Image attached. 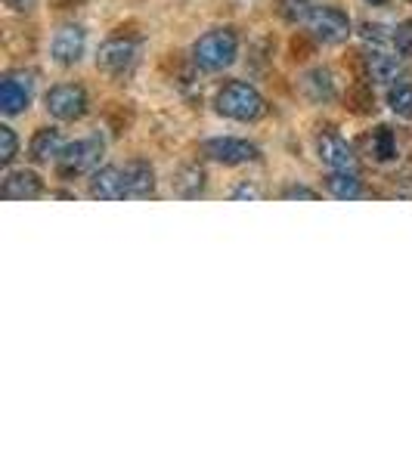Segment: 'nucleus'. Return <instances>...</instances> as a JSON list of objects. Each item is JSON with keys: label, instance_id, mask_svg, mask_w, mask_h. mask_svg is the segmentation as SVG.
Here are the masks:
<instances>
[{"label": "nucleus", "instance_id": "nucleus-17", "mask_svg": "<svg viewBox=\"0 0 412 464\" xmlns=\"http://www.w3.org/2000/svg\"><path fill=\"white\" fill-rule=\"evenodd\" d=\"M174 192L180 198H199L205 192V170L199 164H183L174 174Z\"/></svg>", "mask_w": 412, "mask_h": 464}, {"label": "nucleus", "instance_id": "nucleus-4", "mask_svg": "<svg viewBox=\"0 0 412 464\" xmlns=\"http://www.w3.org/2000/svg\"><path fill=\"white\" fill-rule=\"evenodd\" d=\"M307 25H310L313 41L319 44H341L350 37V19L338 6H317Z\"/></svg>", "mask_w": 412, "mask_h": 464}, {"label": "nucleus", "instance_id": "nucleus-23", "mask_svg": "<svg viewBox=\"0 0 412 464\" xmlns=\"http://www.w3.org/2000/svg\"><path fill=\"white\" fill-rule=\"evenodd\" d=\"M394 50H397V56H403V59L412 56V19L400 22V25L394 28Z\"/></svg>", "mask_w": 412, "mask_h": 464}, {"label": "nucleus", "instance_id": "nucleus-25", "mask_svg": "<svg viewBox=\"0 0 412 464\" xmlns=\"http://www.w3.org/2000/svg\"><path fill=\"white\" fill-rule=\"evenodd\" d=\"M282 198H289V201H317L319 198V192L317 189H310V186H289V189H282Z\"/></svg>", "mask_w": 412, "mask_h": 464}, {"label": "nucleus", "instance_id": "nucleus-11", "mask_svg": "<svg viewBox=\"0 0 412 464\" xmlns=\"http://www.w3.org/2000/svg\"><path fill=\"white\" fill-rule=\"evenodd\" d=\"M155 196V170L149 161L124 164V198H149Z\"/></svg>", "mask_w": 412, "mask_h": 464}, {"label": "nucleus", "instance_id": "nucleus-22", "mask_svg": "<svg viewBox=\"0 0 412 464\" xmlns=\"http://www.w3.org/2000/svg\"><path fill=\"white\" fill-rule=\"evenodd\" d=\"M359 34H363L366 44H376V47H385V44H394V32L378 22H363L359 25Z\"/></svg>", "mask_w": 412, "mask_h": 464}, {"label": "nucleus", "instance_id": "nucleus-19", "mask_svg": "<svg viewBox=\"0 0 412 464\" xmlns=\"http://www.w3.org/2000/svg\"><path fill=\"white\" fill-rule=\"evenodd\" d=\"M369 146H372V155H376L378 161H394L397 159V137H394L391 127H385V124L376 127V130H372Z\"/></svg>", "mask_w": 412, "mask_h": 464}, {"label": "nucleus", "instance_id": "nucleus-14", "mask_svg": "<svg viewBox=\"0 0 412 464\" xmlns=\"http://www.w3.org/2000/svg\"><path fill=\"white\" fill-rule=\"evenodd\" d=\"M44 192V183L34 170H13L4 179V196L13 201H25V198H37Z\"/></svg>", "mask_w": 412, "mask_h": 464}, {"label": "nucleus", "instance_id": "nucleus-1", "mask_svg": "<svg viewBox=\"0 0 412 464\" xmlns=\"http://www.w3.org/2000/svg\"><path fill=\"white\" fill-rule=\"evenodd\" d=\"M239 56V37L230 28H214V32L201 34L192 47V63L201 72H223L236 63Z\"/></svg>", "mask_w": 412, "mask_h": 464}, {"label": "nucleus", "instance_id": "nucleus-24", "mask_svg": "<svg viewBox=\"0 0 412 464\" xmlns=\"http://www.w3.org/2000/svg\"><path fill=\"white\" fill-rule=\"evenodd\" d=\"M16 149H19V140L13 133L10 124H0V164H10L16 159Z\"/></svg>", "mask_w": 412, "mask_h": 464}, {"label": "nucleus", "instance_id": "nucleus-13", "mask_svg": "<svg viewBox=\"0 0 412 464\" xmlns=\"http://www.w3.org/2000/svg\"><path fill=\"white\" fill-rule=\"evenodd\" d=\"M63 149H65V143H63V137H59L56 127H41V130L34 133L32 146H28V155H32L34 164H50L63 155Z\"/></svg>", "mask_w": 412, "mask_h": 464}, {"label": "nucleus", "instance_id": "nucleus-12", "mask_svg": "<svg viewBox=\"0 0 412 464\" xmlns=\"http://www.w3.org/2000/svg\"><path fill=\"white\" fill-rule=\"evenodd\" d=\"M90 198H96V201L124 198V170L122 168L93 170V174H90Z\"/></svg>", "mask_w": 412, "mask_h": 464}, {"label": "nucleus", "instance_id": "nucleus-21", "mask_svg": "<svg viewBox=\"0 0 412 464\" xmlns=\"http://www.w3.org/2000/svg\"><path fill=\"white\" fill-rule=\"evenodd\" d=\"M387 106H391L397 118H412V84H391Z\"/></svg>", "mask_w": 412, "mask_h": 464}, {"label": "nucleus", "instance_id": "nucleus-16", "mask_svg": "<svg viewBox=\"0 0 412 464\" xmlns=\"http://www.w3.org/2000/svg\"><path fill=\"white\" fill-rule=\"evenodd\" d=\"M301 90L310 102H332L335 100V78L329 69H310L304 74Z\"/></svg>", "mask_w": 412, "mask_h": 464}, {"label": "nucleus", "instance_id": "nucleus-6", "mask_svg": "<svg viewBox=\"0 0 412 464\" xmlns=\"http://www.w3.org/2000/svg\"><path fill=\"white\" fill-rule=\"evenodd\" d=\"M47 111L59 121H78L87 111V93L78 84H59L47 93Z\"/></svg>", "mask_w": 412, "mask_h": 464}, {"label": "nucleus", "instance_id": "nucleus-10", "mask_svg": "<svg viewBox=\"0 0 412 464\" xmlns=\"http://www.w3.org/2000/svg\"><path fill=\"white\" fill-rule=\"evenodd\" d=\"M317 152H319V161L326 164L329 170H357V155L338 133H323L317 140Z\"/></svg>", "mask_w": 412, "mask_h": 464}, {"label": "nucleus", "instance_id": "nucleus-5", "mask_svg": "<svg viewBox=\"0 0 412 464\" xmlns=\"http://www.w3.org/2000/svg\"><path fill=\"white\" fill-rule=\"evenodd\" d=\"M34 96V81L28 72H6L0 81V111L4 115H19L28 109Z\"/></svg>", "mask_w": 412, "mask_h": 464}, {"label": "nucleus", "instance_id": "nucleus-3", "mask_svg": "<svg viewBox=\"0 0 412 464\" xmlns=\"http://www.w3.org/2000/svg\"><path fill=\"white\" fill-rule=\"evenodd\" d=\"M103 155H106V140H103L100 133H93V137H84V140H78V143L65 146L63 155L56 159V168L65 179L84 177V174L100 170Z\"/></svg>", "mask_w": 412, "mask_h": 464}, {"label": "nucleus", "instance_id": "nucleus-2", "mask_svg": "<svg viewBox=\"0 0 412 464\" xmlns=\"http://www.w3.org/2000/svg\"><path fill=\"white\" fill-rule=\"evenodd\" d=\"M217 111L233 118V121H258V118L267 111V102L251 84L233 81V84H227L221 93H217Z\"/></svg>", "mask_w": 412, "mask_h": 464}, {"label": "nucleus", "instance_id": "nucleus-26", "mask_svg": "<svg viewBox=\"0 0 412 464\" xmlns=\"http://www.w3.org/2000/svg\"><path fill=\"white\" fill-rule=\"evenodd\" d=\"M350 102H357V111H366L372 106V87H366V84H357L354 87V93H350Z\"/></svg>", "mask_w": 412, "mask_h": 464}, {"label": "nucleus", "instance_id": "nucleus-8", "mask_svg": "<svg viewBox=\"0 0 412 464\" xmlns=\"http://www.w3.org/2000/svg\"><path fill=\"white\" fill-rule=\"evenodd\" d=\"M133 63H137V44L124 41V37H112V41H106L100 47V53H96V65L106 74L131 72Z\"/></svg>", "mask_w": 412, "mask_h": 464}, {"label": "nucleus", "instance_id": "nucleus-7", "mask_svg": "<svg viewBox=\"0 0 412 464\" xmlns=\"http://www.w3.org/2000/svg\"><path fill=\"white\" fill-rule=\"evenodd\" d=\"M201 152L211 161L221 164H249L260 159V149L249 143V140H236V137H214L201 146Z\"/></svg>", "mask_w": 412, "mask_h": 464}, {"label": "nucleus", "instance_id": "nucleus-20", "mask_svg": "<svg viewBox=\"0 0 412 464\" xmlns=\"http://www.w3.org/2000/svg\"><path fill=\"white\" fill-rule=\"evenodd\" d=\"M313 10H317V4L313 0H280V16L291 22V25H301L313 16Z\"/></svg>", "mask_w": 412, "mask_h": 464}, {"label": "nucleus", "instance_id": "nucleus-9", "mask_svg": "<svg viewBox=\"0 0 412 464\" xmlns=\"http://www.w3.org/2000/svg\"><path fill=\"white\" fill-rule=\"evenodd\" d=\"M84 50H87V34L81 25H63L54 34V44H50V56H54L59 65L81 63Z\"/></svg>", "mask_w": 412, "mask_h": 464}, {"label": "nucleus", "instance_id": "nucleus-29", "mask_svg": "<svg viewBox=\"0 0 412 464\" xmlns=\"http://www.w3.org/2000/svg\"><path fill=\"white\" fill-rule=\"evenodd\" d=\"M59 6H78V4H84V0H56Z\"/></svg>", "mask_w": 412, "mask_h": 464}, {"label": "nucleus", "instance_id": "nucleus-15", "mask_svg": "<svg viewBox=\"0 0 412 464\" xmlns=\"http://www.w3.org/2000/svg\"><path fill=\"white\" fill-rule=\"evenodd\" d=\"M403 56H391L385 53V50H372L369 56H366V69H369V78L378 81V84H394L397 78H400L403 72Z\"/></svg>", "mask_w": 412, "mask_h": 464}, {"label": "nucleus", "instance_id": "nucleus-27", "mask_svg": "<svg viewBox=\"0 0 412 464\" xmlns=\"http://www.w3.org/2000/svg\"><path fill=\"white\" fill-rule=\"evenodd\" d=\"M4 4L10 6L13 13H28V10H34L37 0H4Z\"/></svg>", "mask_w": 412, "mask_h": 464}, {"label": "nucleus", "instance_id": "nucleus-28", "mask_svg": "<svg viewBox=\"0 0 412 464\" xmlns=\"http://www.w3.org/2000/svg\"><path fill=\"white\" fill-rule=\"evenodd\" d=\"M233 198H260V192L254 189V186L242 183V186H236V189H233Z\"/></svg>", "mask_w": 412, "mask_h": 464}, {"label": "nucleus", "instance_id": "nucleus-18", "mask_svg": "<svg viewBox=\"0 0 412 464\" xmlns=\"http://www.w3.org/2000/svg\"><path fill=\"white\" fill-rule=\"evenodd\" d=\"M326 186H329V192L341 201H354L363 196V179L357 177V170H332Z\"/></svg>", "mask_w": 412, "mask_h": 464}, {"label": "nucleus", "instance_id": "nucleus-30", "mask_svg": "<svg viewBox=\"0 0 412 464\" xmlns=\"http://www.w3.org/2000/svg\"><path fill=\"white\" fill-rule=\"evenodd\" d=\"M372 6H381V4H387V0H369Z\"/></svg>", "mask_w": 412, "mask_h": 464}]
</instances>
